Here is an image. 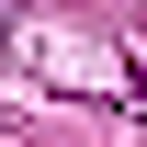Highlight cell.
Returning a JSON list of instances; mask_svg holds the SVG:
<instances>
[{
    "mask_svg": "<svg viewBox=\"0 0 147 147\" xmlns=\"http://www.w3.org/2000/svg\"><path fill=\"white\" fill-rule=\"evenodd\" d=\"M0 11H11V0H0Z\"/></svg>",
    "mask_w": 147,
    "mask_h": 147,
    "instance_id": "cell-1",
    "label": "cell"
}]
</instances>
